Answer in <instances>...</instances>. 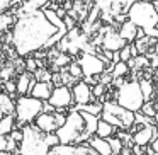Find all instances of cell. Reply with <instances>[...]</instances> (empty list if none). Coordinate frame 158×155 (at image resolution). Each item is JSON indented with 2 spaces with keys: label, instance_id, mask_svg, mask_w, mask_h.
<instances>
[{
  "label": "cell",
  "instance_id": "cell-5",
  "mask_svg": "<svg viewBox=\"0 0 158 155\" xmlns=\"http://www.w3.org/2000/svg\"><path fill=\"white\" fill-rule=\"evenodd\" d=\"M99 118L106 119L107 123L116 126L117 130H129V128L134 126L136 113L123 107L117 101H106L102 104V111H100Z\"/></svg>",
  "mask_w": 158,
  "mask_h": 155
},
{
  "label": "cell",
  "instance_id": "cell-10",
  "mask_svg": "<svg viewBox=\"0 0 158 155\" xmlns=\"http://www.w3.org/2000/svg\"><path fill=\"white\" fill-rule=\"evenodd\" d=\"M95 7L102 12L104 19H110V15L119 17L121 14H127L134 0H94Z\"/></svg>",
  "mask_w": 158,
  "mask_h": 155
},
{
  "label": "cell",
  "instance_id": "cell-18",
  "mask_svg": "<svg viewBox=\"0 0 158 155\" xmlns=\"http://www.w3.org/2000/svg\"><path fill=\"white\" fill-rule=\"evenodd\" d=\"M89 145L99 155H112V148H110V143H109L107 138H100V136H97V135H94L89 140Z\"/></svg>",
  "mask_w": 158,
  "mask_h": 155
},
{
  "label": "cell",
  "instance_id": "cell-29",
  "mask_svg": "<svg viewBox=\"0 0 158 155\" xmlns=\"http://www.w3.org/2000/svg\"><path fill=\"white\" fill-rule=\"evenodd\" d=\"M34 79L36 80H41V82H51V77H53V73L49 72V70H46V68H43V67H38V70H36L34 73Z\"/></svg>",
  "mask_w": 158,
  "mask_h": 155
},
{
  "label": "cell",
  "instance_id": "cell-37",
  "mask_svg": "<svg viewBox=\"0 0 158 155\" xmlns=\"http://www.w3.org/2000/svg\"><path fill=\"white\" fill-rule=\"evenodd\" d=\"M63 21H65V26H66V29H68V31L75 28V19H73L70 14H66L65 17H63Z\"/></svg>",
  "mask_w": 158,
  "mask_h": 155
},
{
  "label": "cell",
  "instance_id": "cell-12",
  "mask_svg": "<svg viewBox=\"0 0 158 155\" xmlns=\"http://www.w3.org/2000/svg\"><path fill=\"white\" fill-rule=\"evenodd\" d=\"M48 155H99L89 141L83 143H58L49 150Z\"/></svg>",
  "mask_w": 158,
  "mask_h": 155
},
{
  "label": "cell",
  "instance_id": "cell-21",
  "mask_svg": "<svg viewBox=\"0 0 158 155\" xmlns=\"http://www.w3.org/2000/svg\"><path fill=\"white\" fill-rule=\"evenodd\" d=\"M0 111L4 114H15V102L10 94L0 92Z\"/></svg>",
  "mask_w": 158,
  "mask_h": 155
},
{
  "label": "cell",
  "instance_id": "cell-45",
  "mask_svg": "<svg viewBox=\"0 0 158 155\" xmlns=\"http://www.w3.org/2000/svg\"><path fill=\"white\" fill-rule=\"evenodd\" d=\"M2 118H4V113H2V111H0V119H2Z\"/></svg>",
  "mask_w": 158,
  "mask_h": 155
},
{
  "label": "cell",
  "instance_id": "cell-24",
  "mask_svg": "<svg viewBox=\"0 0 158 155\" xmlns=\"http://www.w3.org/2000/svg\"><path fill=\"white\" fill-rule=\"evenodd\" d=\"M139 85H141V92H143V96H144V101H150V99H153L155 97V85H153V82L151 80H148V79H141L139 80Z\"/></svg>",
  "mask_w": 158,
  "mask_h": 155
},
{
  "label": "cell",
  "instance_id": "cell-22",
  "mask_svg": "<svg viewBox=\"0 0 158 155\" xmlns=\"http://www.w3.org/2000/svg\"><path fill=\"white\" fill-rule=\"evenodd\" d=\"M116 130H117L116 126H112V124L107 123L106 119L99 118V123H97V131H95V135H97V136H100V138H110L114 133H116Z\"/></svg>",
  "mask_w": 158,
  "mask_h": 155
},
{
  "label": "cell",
  "instance_id": "cell-41",
  "mask_svg": "<svg viewBox=\"0 0 158 155\" xmlns=\"http://www.w3.org/2000/svg\"><path fill=\"white\" fill-rule=\"evenodd\" d=\"M155 104H156V109H158V85H156V92H155Z\"/></svg>",
  "mask_w": 158,
  "mask_h": 155
},
{
  "label": "cell",
  "instance_id": "cell-43",
  "mask_svg": "<svg viewBox=\"0 0 158 155\" xmlns=\"http://www.w3.org/2000/svg\"><path fill=\"white\" fill-rule=\"evenodd\" d=\"M0 155H15V153H12V152H0Z\"/></svg>",
  "mask_w": 158,
  "mask_h": 155
},
{
  "label": "cell",
  "instance_id": "cell-34",
  "mask_svg": "<svg viewBox=\"0 0 158 155\" xmlns=\"http://www.w3.org/2000/svg\"><path fill=\"white\" fill-rule=\"evenodd\" d=\"M4 89H5V92H7V94H10L12 97H14V96H15V92H17V85H15V84L12 82L10 79H9V80H5V82H4Z\"/></svg>",
  "mask_w": 158,
  "mask_h": 155
},
{
  "label": "cell",
  "instance_id": "cell-9",
  "mask_svg": "<svg viewBox=\"0 0 158 155\" xmlns=\"http://www.w3.org/2000/svg\"><path fill=\"white\" fill-rule=\"evenodd\" d=\"M65 118L66 114L63 111H43L34 119V124L46 133H56V130L65 123Z\"/></svg>",
  "mask_w": 158,
  "mask_h": 155
},
{
  "label": "cell",
  "instance_id": "cell-27",
  "mask_svg": "<svg viewBox=\"0 0 158 155\" xmlns=\"http://www.w3.org/2000/svg\"><path fill=\"white\" fill-rule=\"evenodd\" d=\"M72 63V58H70V55H66L65 51H60L58 55L53 58V67L55 68H63V67L70 65Z\"/></svg>",
  "mask_w": 158,
  "mask_h": 155
},
{
  "label": "cell",
  "instance_id": "cell-33",
  "mask_svg": "<svg viewBox=\"0 0 158 155\" xmlns=\"http://www.w3.org/2000/svg\"><path fill=\"white\" fill-rule=\"evenodd\" d=\"M92 92H94V96H95V99H102L104 94H106V85L100 84V82H97L95 85L92 87Z\"/></svg>",
  "mask_w": 158,
  "mask_h": 155
},
{
  "label": "cell",
  "instance_id": "cell-42",
  "mask_svg": "<svg viewBox=\"0 0 158 155\" xmlns=\"http://www.w3.org/2000/svg\"><path fill=\"white\" fill-rule=\"evenodd\" d=\"M144 155H158V153H156V152H153V150H151V148H150V150H148V152H146V153H144Z\"/></svg>",
  "mask_w": 158,
  "mask_h": 155
},
{
  "label": "cell",
  "instance_id": "cell-3",
  "mask_svg": "<svg viewBox=\"0 0 158 155\" xmlns=\"http://www.w3.org/2000/svg\"><path fill=\"white\" fill-rule=\"evenodd\" d=\"M56 136H58L60 143H83V141H89L94 135L90 133L89 126H87L83 113L73 107L66 114L65 123L56 130Z\"/></svg>",
  "mask_w": 158,
  "mask_h": 155
},
{
  "label": "cell",
  "instance_id": "cell-2",
  "mask_svg": "<svg viewBox=\"0 0 158 155\" xmlns=\"http://www.w3.org/2000/svg\"><path fill=\"white\" fill-rule=\"evenodd\" d=\"M22 130V140L19 143V153L21 155H48L55 145L60 143L56 133H46L34 123L24 124Z\"/></svg>",
  "mask_w": 158,
  "mask_h": 155
},
{
  "label": "cell",
  "instance_id": "cell-25",
  "mask_svg": "<svg viewBox=\"0 0 158 155\" xmlns=\"http://www.w3.org/2000/svg\"><path fill=\"white\" fill-rule=\"evenodd\" d=\"M75 107H77V109H80V111H87V113H92V114L100 116V111H102V102H97V101H94V102L80 104V106H75Z\"/></svg>",
  "mask_w": 158,
  "mask_h": 155
},
{
  "label": "cell",
  "instance_id": "cell-13",
  "mask_svg": "<svg viewBox=\"0 0 158 155\" xmlns=\"http://www.w3.org/2000/svg\"><path fill=\"white\" fill-rule=\"evenodd\" d=\"M134 133L133 136V143L139 145V147H148L151 145V141L158 136V124L156 123H150V124H134Z\"/></svg>",
  "mask_w": 158,
  "mask_h": 155
},
{
  "label": "cell",
  "instance_id": "cell-16",
  "mask_svg": "<svg viewBox=\"0 0 158 155\" xmlns=\"http://www.w3.org/2000/svg\"><path fill=\"white\" fill-rule=\"evenodd\" d=\"M36 84V79L34 75H32L31 72H21V75H19L17 82H15V85H17V94H21V96H27L29 92H31L32 85Z\"/></svg>",
  "mask_w": 158,
  "mask_h": 155
},
{
  "label": "cell",
  "instance_id": "cell-17",
  "mask_svg": "<svg viewBox=\"0 0 158 155\" xmlns=\"http://www.w3.org/2000/svg\"><path fill=\"white\" fill-rule=\"evenodd\" d=\"M53 89H55V85H53V82H41V80H36V84L32 85L31 89V96L32 97H38V99L41 101H48L49 96H51Z\"/></svg>",
  "mask_w": 158,
  "mask_h": 155
},
{
  "label": "cell",
  "instance_id": "cell-36",
  "mask_svg": "<svg viewBox=\"0 0 158 155\" xmlns=\"http://www.w3.org/2000/svg\"><path fill=\"white\" fill-rule=\"evenodd\" d=\"M9 147V135H0V152H7Z\"/></svg>",
  "mask_w": 158,
  "mask_h": 155
},
{
  "label": "cell",
  "instance_id": "cell-26",
  "mask_svg": "<svg viewBox=\"0 0 158 155\" xmlns=\"http://www.w3.org/2000/svg\"><path fill=\"white\" fill-rule=\"evenodd\" d=\"M127 72H129V65H127L126 62H117V63H114L112 70H110V73H112V79L124 77Z\"/></svg>",
  "mask_w": 158,
  "mask_h": 155
},
{
  "label": "cell",
  "instance_id": "cell-46",
  "mask_svg": "<svg viewBox=\"0 0 158 155\" xmlns=\"http://www.w3.org/2000/svg\"><path fill=\"white\" fill-rule=\"evenodd\" d=\"M146 2H155V0H146Z\"/></svg>",
  "mask_w": 158,
  "mask_h": 155
},
{
  "label": "cell",
  "instance_id": "cell-7",
  "mask_svg": "<svg viewBox=\"0 0 158 155\" xmlns=\"http://www.w3.org/2000/svg\"><path fill=\"white\" fill-rule=\"evenodd\" d=\"M43 106H44V101L32 97L31 94L21 96L15 101V124L22 128L24 124L34 123L38 114L43 113Z\"/></svg>",
  "mask_w": 158,
  "mask_h": 155
},
{
  "label": "cell",
  "instance_id": "cell-31",
  "mask_svg": "<svg viewBox=\"0 0 158 155\" xmlns=\"http://www.w3.org/2000/svg\"><path fill=\"white\" fill-rule=\"evenodd\" d=\"M68 72L72 73V77H75L77 80L78 79H83V72H82V67H80V63H70L68 65Z\"/></svg>",
  "mask_w": 158,
  "mask_h": 155
},
{
  "label": "cell",
  "instance_id": "cell-23",
  "mask_svg": "<svg viewBox=\"0 0 158 155\" xmlns=\"http://www.w3.org/2000/svg\"><path fill=\"white\" fill-rule=\"evenodd\" d=\"M15 128V114H4L0 119V135H10Z\"/></svg>",
  "mask_w": 158,
  "mask_h": 155
},
{
  "label": "cell",
  "instance_id": "cell-11",
  "mask_svg": "<svg viewBox=\"0 0 158 155\" xmlns=\"http://www.w3.org/2000/svg\"><path fill=\"white\" fill-rule=\"evenodd\" d=\"M48 102L55 107L56 111H63L72 107V104L75 102L73 101V92H72V87L70 85H56L53 89L51 96H49Z\"/></svg>",
  "mask_w": 158,
  "mask_h": 155
},
{
  "label": "cell",
  "instance_id": "cell-8",
  "mask_svg": "<svg viewBox=\"0 0 158 155\" xmlns=\"http://www.w3.org/2000/svg\"><path fill=\"white\" fill-rule=\"evenodd\" d=\"M78 63L82 67V72L83 77H97L100 73L107 72V65L112 62H107L106 58L95 55V53H90V51H83L78 58Z\"/></svg>",
  "mask_w": 158,
  "mask_h": 155
},
{
  "label": "cell",
  "instance_id": "cell-35",
  "mask_svg": "<svg viewBox=\"0 0 158 155\" xmlns=\"http://www.w3.org/2000/svg\"><path fill=\"white\" fill-rule=\"evenodd\" d=\"M14 73H15V68H12V67L4 68V70H0V79H2V80H9Z\"/></svg>",
  "mask_w": 158,
  "mask_h": 155
},
{
  "label": "cell",
  "instance_id": "cell-32",
  "mask_svg": "<svg viewBox=\"0 0 158 155\" xmlns=\"http://www.w3.org/2000/svg\"><path fill=\"white\" fill-rule=\"evenodd\" d=\"M24 65H26V70H27V72H31V73H34L36 70H38V60L36 58H32L31 55L29 56H26V62H24Z\"/></svg>",
  "mask_w": 158,
  "mask_h": 155
},
{
  "label": "cell",
  "instance_id": "cell-4",
  "mask_svg": "<svg viewBox=\"0 0 158 155\" xmlns=\"http://www.w3.org/2000/svg\"><path fill=\"white\" fill-rule=\"evenodd\" d=\"M126 15L139 29H143V32L146 36L158 38V11L155 9L153 2L134 0Z\"/></svg>",
  "mask_w": 158,
  "mask_h": 155
},
{
  "label": "cell",
  "instance_id": "cell-19",
  "mask_svg": "<svg viewBox=\"0 0 158 155\" xmlns=\"http://www.w3.org/2000/svg\"><path fill=\"white\" fill-rule=\"evenodd\" d=\"M138 32H139V28H138L133 21H129V19H126V21L121 24L119 34L123 36L127 43H134V39L138 38Z\"/></svg>",
  "mask_w": 158,
  "mask_h": 155
},
{
  "label": "cell",
  "instance_id": "cell-28",
  "mask_svg": "<svg viewBox=\"0 0 158 155\" xmlns=\"http://www.w3.org/2000/svg\"><path fill=\"white\" fill-rule=\"evenodd\" d=\"M139 113H143L144 116H150V118H155V114H156V104H155V101H144L143 107L139 109Z\"/></svg>",
  "mask_w": 158,
  "mask_h": 155
},
{
  "label": "cell",
  "instance_id": "cell-1",
  "mask_svg": "<svg viewBox=\"0 0 158 155\" xmlns=\"http://www.w3.org/2000/svg\"><path fill=\"white\" fill-rule=\"evenodd\" d=\"M65 36L66 32L56 28L46 17L43 9H38L34 12L19 14L12 28L10 41L17 55L26 58L38 50H46L49 46L58 45L60 39Z\"/></svg>",
  "mask_w": 158,
  "mask_h": 155
},
{
  "label": "cell",
  "instance_id": "cell-20",
  "mask_svg": "<svg viewBox=\"0 0 158 155\" xmlns=\"http://www.w3.org/2000/svg\"><path fill=\"white\" fill-rule=\"evenodd\" d=\"M48 4H49V0H22L19 14H26V12H34L38 9H44Z\"/></svg>",
  "mask_w": 158,
  "mask_h": 155
},
{
  "label": "cell",
  "instance_id": "cell-44",
  "mask_svg": "<svg viewBox=\"0 0 158 155\" xmlns=\"http://www.w3.org/2000/svg\"><path fill=\"white\" fill-rule=\"evenodd\" d=\"M155 123L158 124V111H156V114H155Z\"/></svg>",
  "mask_w": 158,
  "mask_h": 155
},
{
  "label": "cell",
  "instance_id": "cell-30",
  "mask_svg": "<svg viewBox=\"0 0 158 155\" xmlns=\"http://www.w3.org/2000/svg\"><path fill=\"white\" fill-rule=\"evenodd\" d=\"M109 140V143H110V148H112V155H121V152H123V148H124V143H123V140H121L119 136H110V138H107Z\"/></svg>",
  "mask_w": 158,
  "mask_h": 155
},
{
  "label": "cell",
  "instance_id": "cell-39",
  "mask_svg": "<svg viewBox=\"0 0 158 155\" xmlns=\"http://www.w3.org/2000/svg\"><path fill=\"white\" fill-rule=\"evenodd\" d=\"M9 7H12V0H0V14Z\"/></svg>",
  "mask_w": 158,
  "mask_h": 155
},
{
  "label": "cell",
  "instance_id": "cell-15",
  "mask_svg": "<svg viewBox=\"0 0 158 155\" xmlns=\"http://www.w3.org/2000/svg\"><path fill=\"white\" fill-rule=\"evenodd\" d=\"M126 45H127V41L119 34V31L116 32V31H112V29H109L102 38L104 50H109V51H119V50L124 48Z\"/></svg>",
  "mask_w": 158,
  "mask_h": 155
},
{
  "label": "cell",
  "instance_id": "cell-6",
  "mask_svg": "<svg viewBox=\"0 0 158 155\" xmlns=\"http://www.w3.org/2000/svg\"><path fill=\"white\" fill-rule=\"evenodd\" d=\"M116 101L123 107L138 113L144 104V96L141 92L139 80H129V82H123L117 87L116 92Z\"/></svg>",
  "mask_w": 158,
  "mask_h": 155
},
{
  "label": "cell",
  "instance_id": "cell-14",
  "mask_svg": "<svg viewBox=\"0 0 158 155\" xmlns=\"http://www.w3.org/2000/svg\"><path fill=\"white\" fill-rule=\"evenodd\" d=\"M72 92H73V101H75L77 106L80 104H89V102H94L95 96L92 92V87L85 82V80H80V82H75L72 87Z\"/></svg>",
  "mask_w": 158,
  "mask_h": 155
},
{
  "label": "cell",
  "instance_id": "cell-40",
  "mask_svg": "<svg viewBox=\"0 0 158 155\" xmlns=\"http://www.w3.org/2000/svg\"><path fill=\"white\" fill-rule=\"evenodd\" d=\"M150 148H151V150H153V152H156V153H158V136H156V138H155V140H153V141H151V145H150Z\"/></svg>",
  "mask_w": 158,
  "mask_h": 155
},
{
  "label": "cell",
  "instance_id": "cell-38",
  "mask_svg": "<svg viewBox=\"0 0 158 155\" xmlns=\"http://www.w3.org/2000/svg\"><path fill=\"white\" fill-rule=\"evenodd\" d=\"M10 136L14 138L17 143H21V140H22V130H17V128H14V130L10 131Z\"/></svg>",
  "mask_w": 158,
  "mask_h": 155
}]
</instances>
